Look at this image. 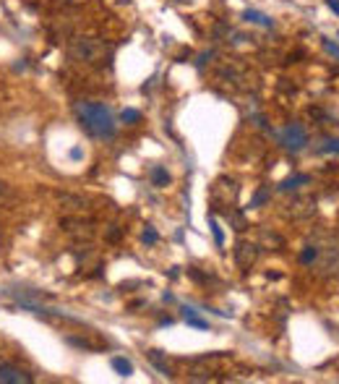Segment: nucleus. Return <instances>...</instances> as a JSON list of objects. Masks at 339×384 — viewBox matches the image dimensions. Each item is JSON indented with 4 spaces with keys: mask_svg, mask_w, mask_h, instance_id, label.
<instances>
[{
    "mask_svg": "<svg viewBox=\"0 0 339 384\" xmlns=\"http://www.w3.org/2000/svg\"><path fill=\"white\" fill-rule=\"evenodd\" d=\"M79 118L81 126L86 128L92 136L97 139H112L115 136V120H112V112L100 102H81L79 105Z\"/></svg>",
    "mask_w": 339,
    "mask_h": 384,
    "instance_id": "f257e3e1",
    "label": "nucleus"
},
{
    "mask_svg": "<svg viewBox=\"0 0 339 384\" xmlns=\"http://www.w3.org/2000/svg\"><path fill=\"white\" fill-rule=\"evenodd\" d=\"M319 152H321V154H331V152L339 154V139H329L326 144H323V147L319 149Z\"/></svg>",
    "mask_w": 339,
    "mask_h": 384,
    "instance_id": "1a4fd4ad",
    "label": "nucleus"
},
{
    "mask_svg": "<svg viewBox=\"0 0 339 384\" xmlns=\"http://www.w3.org/2000/svg\"><path fill=\"white\" fill-rule=\"evenodd\" d=\"M112 368H115L120 376H131V374H133V363H131L128 358H120V356L112 358Z\"/></svg>",
    "mask_w": 339,
    "mask_h": 384,
    "instance_id": "423d86ee",
    "label": "nucleus"
},
{
    "mask_svg": "<svg viewBox=\"0 0 339 384\" xmlns=\"http://www.w3.org/2000/svg\"><path fill=\"white\" fill-rule=\"evenodd\" d=\"M326 3H329V8L334 13H339V0H326Z\"/></svg>",
    "mask_w": 339,
    "mask_h": 384,
    "instance_id": "2eb2a0df",
    "label": "nucleus"
},
{
    "mask_svg": "<svg viewBox=\"0 0 339 384\" xmlns=\"http://www.w3.org/2000/svg\"><path fill=\"white\" fill-rule=\"evenodd\" d=\"M120 118H123L125 123H139V120H141V112H139V110H131V107H128V110H123V112H120Z\"/></svg>",
    "mask_w": 339,
    "mask_h": 384,
    "instance_id": "9d476101",
    "label": "nucleus"
},
{
    "mask_svg": "<svg viewBox=\"0 0 339 384\" xmlns=\"http://www.w3.org/2000/svg\"><path fill=\"white\" fill-rule=\"evenodd\" d=\"M245 21H251V24H259V26H266V29L274 26V21H271L269 16H263V13H259V11H245Z\"/></svg>",
    "mask_w": 339,
    "mask_h": 384,
    "instance_id": "20e7f679",
    "label": "nucleus"
},
{
    "mask_svg": "<svg viewBox=\"0 0 339 384\" xmlns=\"http://www.w3.org/2000/svg\"><path fill=\"white\" fill-rule=\"evenodd\" d=\"M152 180H154V186H160V188H162V186H167V183H170V172L157 165V168H152Z\"/></svg>",
    "mask_w": 339,
    "mask_h": 384,
    "instance_id": "0eeeda50",
    "label": "nucleus"
},
{
    "mask_svg": "<svg viewBox=\"0 0 339 384\" xmlns=\"http://www.w3.org/2000/svg\"><path fill=\"white\" fill-rule=\"evenodd\" d=\"M63 3H81V0H63Z\"/></svg>",
    "mask_w": 339,
    "mask_h": 384,
    "instance_id": "dca6fc26",
    "label": "nucleus"
},
{
    "mask_svg": "<svg viewBox=\"0 0 339 384\" xmlns=\"http://www.w3.org/2000/svg\"><path fill=\"white\" fill-rule=\"evenodd\" d=\"M308 180H311V175H305V172H300V175H290L287 180H282V183H279V188H282V191H290V188H298V186L308 183Z\"/></svg>",
    "mask_w": 339,
    "mask_h": 384,
    "instance_id": "39448f33",
    "label": "nucleus"
},
{
    "mask_svg": "<svg viewBox=\"0 0 339 384\" xmlns=\"http://www.w3.org/2000/svg\"><path fill=\"white\" fill-rule=\"evenodd\" d=\"M157 238H160V235H157V230H154V228H146V233H144V240H146V243H157Z\"/></svg>",
    "mask_w": 339,
    "mask_h": 384,
    "instance_id": "4468645a",
    "label": "nucleus"
},
{
    "mask_svg": "<svg viewBox=\"0 0 339 384\" xmlns=\"http://www.w3.org/2000/svg\"><path fill=\"white\" fill-rule=\"evenodd\" d=\"M313 259H316V248H305L303 256H300V261H303V264H308V261H313Z\"/></svg>",
    "mask_w": 339,
    "mask_h": 384,
    "instance_id": "f8f14e48",
    "label": "nucleus"
},
{
    "mask_svg": "<svg viewBox=\"0 0 339 384\" xmlns=\"http://www.w3.org/2000/svg\"><path fill=\"white\" fill-rule=\"evenodd\" d=\"M279 141H282V147H287V149H292V152H298V149H303V147L308 144V133H305L303 126L292 123V126H287V128L279 133Z\"/></svg>",
    "mask_w": 339,
    "mask_h": 384,
    "instance_id": "f03ea898",
    "label": "nucleus"
},
{
    "mask_svg": "<svg viewBox=\"0 0 339 384\" xmlns=\"http://www.w3.org/2000/svg\"><path fill=\"white\" fill-rule=\"evenodd\" d=\"M0 382L5 384H29L32 374H26L24 368L13 366V363H0Z\"/></svg>",
    "mask_w": 339,
    "mask_h": 384,
    "instance_id": "7ed1b4c3",
    "label": "nucleus"
},
{
    "mask_svg": "<svg viewBox=\"0 0 339 384\" xmlns=\"http://www.w3.org/2000/svg\"><path fill=\"white\" fill-rule=\"evenodd\" d=\"M183 314H185V321H188V324H191V327H196V329H209V321H203V319H199V316H196V311H193V308H185Z\"/></svg>",
    "mask_w": 339,
    "mask_h": 384,
    "instance_id": "6e6552de",
    "label": "nucleus"
},
{
    "mask_svg": "<svg viewBox=\"0 0 339 384\" xmlns=\"http://www.w3.org/2000/svg\"><path fill=\"white\" fill-rule=\"evenodd\" d=\"M323 47H326V52H331V55L339 58V44H334L331 40H323Z\"/></svg>",
    "mask_w": 339,
    "mask_h": 384,
    "instance_id": "ddd939ff",
    "label": "nucleus"
},
{
    "mask_svg": "<svg viewBox=\"0 0 339 384\" xmlns=\"http://www.w3.org/2000/svg\"><path fill=\"white\" fill-rule=\"evenodd\" d=\"M209 225H212V233H214V240H217V246H222V243H224V235H222V228H219V222H217V220H209Z\"/></svg>",
    "mask_w": 339,
    "mask_h": 384,
    "instance_id": "9b49d317",
    "label": "nucleus"
}]
</instances>
